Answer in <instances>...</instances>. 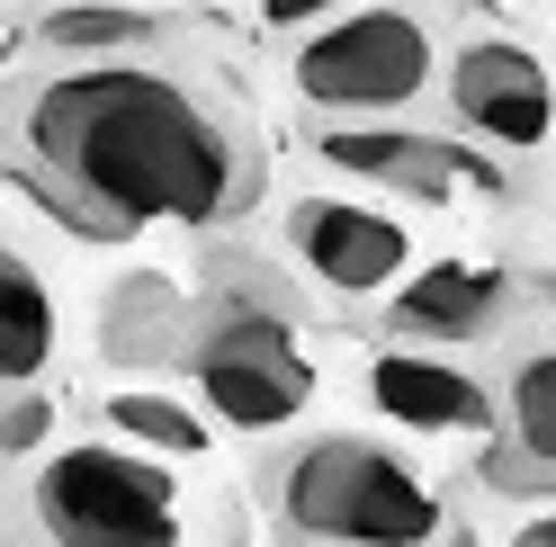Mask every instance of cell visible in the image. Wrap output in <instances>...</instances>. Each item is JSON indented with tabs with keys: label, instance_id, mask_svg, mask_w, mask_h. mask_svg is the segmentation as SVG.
Returning <instances> with one entry per match:
<instances>
[{
	"label": "cell",
	"instance_id": "cell-14",
	"mask_svg": "<svg viewBox=\"0 0 556 547\" xmlns=\"http://www.w3.org/2000/svg\"><path fill=\"white\" fill-rule=\"evenodd\" d=\"M170 18L153 10H109V0H63V10L46 18H27V46L37 54H135V46H153Z\"/></svg>",
	"mask_w": 556,
	"mask_h": 547
},
{
	"label": "cell",
	"instance_id": "cell-10",
	"mask_svg": "<svg viewBox=\"0 0 556 547\" xmlns=\"http://www.w3.org/2000/svg\"><path fill=\"white\" fill-rule=\"evenodd\" d=\"M368 404L387 422H404V431H431V440L494 422V386L467 378V368L440 359V351H413V341H395V351L368 359Z\"/></svg>",
	"mask_w": 556,
	"mask_h": 547
},
{
	"label": "cell",
	"instance_id": "cell-13",
	"mask_svg": "<svg viewBox=\"0 0 556 547\" xmlns=\"http://www.w3.org/2000/svg\"><path fill=\"white\" fill-rule=\"evenodd\" d=\"M54 341H63V315H54V288L37 279V260L0 252V395H27L54 368Z\"/></svg>",
	"mask_w": 556,
	"mask_h": 547
},
{
	"label": "cell",
	"instance_id": "cell-8",
	"mask_svg": "<svg viewBox=\"0 0 556 547\" xmlns=\"http://www.w3.org/2000/svg\"><path fill=\"white\" fill-rule=\"evenodd\" d=\"M315 153H324L332 170H359V180H377V189L431 198V207H448L458 189H503L494 162L440 144V135H413V126H315Z\"/></svg>",
	"mask_w": 556,
	"mask_h": 547
},
{
	"label": "cell",
	"instance_id": "cell-2",
	"mask_svg": "<svg viewBox=\"0 0 556 547\" xmlns=\"http://www.w3.org/2000/svg\"><path fill=\"white\" fill-rule=\"evenodd\" d=\"M261 503L288 530V547H440L448 503L413 458H395L387 440L324 431L296 440L261 467Z\"/></svg>",
	"mask_w": 556,
	"mask_h": 547
},
{
	"label": "cell",
	"instance_id": "cell-11",
	"mask_svg": "<svg viewBox=\"0 0 556 547\" xmlns=\"http://www.w3.org/2000/svg\"><path fill=\"white\" fill-rule=\"evenodd\" d=\"M503 315H511V279L484 269V260H431V269H413V279L395 288V305H387L395 341H413V351L484 341Z\"/></svg>",
	"mask_w": 556,
	"mask_h": 547
},
{
	"label": "cell",
	"instance_id": "cell-5",
	"mask_svg": "<svg viewBox=\"0 0 556 547\" xmlns=\"http://www.w3.org/2000/svg\"><path fill=\"white\" fill-rule=\"evenodd\" d=\"M440 18L422 0H341L324 27L288 46V90L324 126H387L440 90Z\"/></svg>",
	"mask_w": 556,
	"mask_h": 547
},
{
	"label": "cell",
	"instance_id": "cell-17",
	"mask_svg": "<svg viewBox=\"0 0 556 547\" xmlns=\"http://www.w3.org/2000/svg\"><path fill=\"white\" fill-rule=\"evenodd\" d=\"M332 10H341V0H261V27H278V37L296 27V37H305V27H324Z\"/></svg>",
	"mask_w": 556,
	"mask_h": 547
},
{
	"label": "cell",
	"instance_id": "cell-1",
	"mask_svg": "<svg viewBox=\"0 0 556 547\" xmlns=\"http://www.w3.org/2000/svg\"><path fill=\"white\" fill-rule=\"evenodd\" d=\"M0 170L63 233L135 243L153 225H242L269 189V144L242 81L162 27L135 54L18 46L0 63Z\"/></svg>",
	"mask_w": 556,
	"mask_h": 547
},
{
	"label": "cell",
	"instance_id": "cell-7",
	"mask_svg": "<svg viewBox=\"0 0 556 547\" xmlns=\"http://www.w3.org/2000/svg\"><path fill=\"white\" fill-rule=\"evenodd\" d=\"M288 260H296L315 288L368 305V296L404 288V269H413V233H404L395 216L359 207V198H296V207H288Z\"/></svg>",
	"mask_w": 556,
	"mask_h": 547
},
{
	"label": "cell",
	"instance_id": "cell-4",
	"mask_svg": "<svg viewBox=\"0 0 556 547\" xmlns=\"http://www.w3.org/2000/svg\"><path fill=\"white\" fill-rule=\"evenodd\" d=\"M180 378L198 404L233 431H278L315 404V359L296 341V305L278 296L252 260H233L216 288L189 305V341H180Z\"/></svg>",
	"mask_w": 556,
	"mask_h": 547
},
{
	"label": "cell",
	"instance_id": "cell-19",
	"mask_svg": "<svg viewBox=\"0 0 556 547\" xmlns=\"http://www.w3.org/2000/svg\"><path fill=\"white\" fill-rule=\"evenodd\" d=\"M0 252H10V243H0Z\"/></svg>",
	"mask_w": 556,
	"mask_h": 547
},
{
	"label": "cell",
	"instance_id": "cell-16",
	"mask_svg": "<svg viewBox=\"0 0 556 547\" xmlns=\"http://www.w3.org/2000/svg\"><path fill=\"white\" fill-rule=\"evenodd\" d=\"M46 395L37 386H27V395H0V458H37L46 449Z\"/></svg>",
	"mask_w": 556,
	"mask_h": 547
},
{
	"label": "cell",
	"instance_id": "cell-9",
	"mask_svg": "<svg viewBox=\"0 0 556 547\" xmlns=\"http://www.w3.org/2000/svg\"><path fill=\"white\" fill-rule=\"evenodd\" d=\"M476 475L520 503L556 494V351H520L503 368V431L484 440Z\"/></svg>",
	"mask_w": 556,
	"mask_h": 547
},
{
	"label": "cell",
	"instance_id": "cell-15",
	"mask_svg": "<svg viewBox=\"0 0 556 547\" xmlns=\"http://www.w3.org/2000/svg\"><path fill=\"white\" fill-rule=\"evenodd\" d=\"M99 414H109V431L117 440H135V449H153V458H198L206 449V422L189 414V404H170V395H135V386H117L109 404H99Z\"/></svg>",
	"mask_w": 556,
	"mask_h": 547
},
{
	"label": "cell",
	"instance_id": "cell-18",
	"mask_svg": "<svg viewBox=\"0 0 556 547\" xmlns=\"http://www.w3.org/2000/svg\"><path fill=\"white\" fill-rule=\"evenodd\" d=\"M511 547H556V511H539L530 530H511Z\"/></svg>",
	"mask_w": 556,
	"mask_h": 547
},
{
	"label": "cell",
	"instance_id": "cell-3",
	"mask_svg": "<svg viewBox=\"0 0 556 547\" xmlns=\"http://www.w3.org/2000/svg\"><path fill=\"white\" fill-rule=\"evenodd\" d=\"M10 547H189L198 511L162 458H135L117 440L37 449L0 503Z\"/></svg>",
	"mask_w": 556,
	"mask_h": 547
},
{
	"label": "cell",
	"instance_id": "cell-12",
	"mask_svg": "<svg viewBox=\"0 0 556 547\" xmlns=\"http://www.w3.org/2000/svg\"><path fill=\"white\" fill-rule=\"evenodd\" d=\"M189 341V296L162 269H126V279L99 296V359L109 368H180Z\"/></svg>",
	"mask_w": 556,
	"mask_h": 547
},
{
	"label": "cell",
	"instance_id": "cell-6",
	"mask_svg": "<svg viewBox=\"0 0 556 547\" xmlns=\"http://www.w3.org/2000/svg\"><path fill=\"white\" fill-rule=\"evenodd\" d=\"M440 99H448V117H458V135H476L484 153L530 162V153L556 144V73L539 63V46L503 37V27H476V37L448 46Z\"/></svg>",
	"mask_w": 556,
	"mask_h": 547
}]
</instances>
